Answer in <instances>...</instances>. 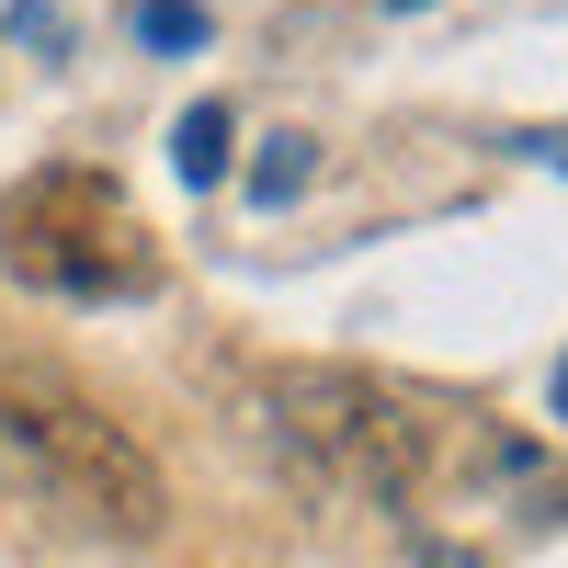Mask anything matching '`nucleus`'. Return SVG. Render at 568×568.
<instances>
[{"instance_id": "5", "label": "nucleus", "mask_w": 568, "mask_h": 568, "mask_svg": "<svg viewBox=\"0 0 568 568\" xmlns=\"http://www.w3.org/2000/svg\"><path fill=\"white\" fill-rule=\"evenodd\" d=\"M296 182H307V136H273V160L251 171V194H262V205H284Z\"/></svg>"}, {"instance_id": "2", "label": "nucleus", "mask_w": 568, "mask_h": 568, "mask_svg": "<svg viewBox=\"0 0 568 568\" xmlns=\"http://www.w3.org/2000/svg\"><path fill=\"white\" fill-rule=\"evenodd\" d=\"M262 409H273V444L296 466H318L329 489H353L375 511H398L433 478V420H420V398L375 387L364 364H284L262 387Z\"/></svg>"}, {"instance_id": "8", "label": "nucleus", "mask_w": 568, "mask_h": 568, "mask_svg": "<svg viewBox=\"0 0 568 568\" xmlns=\"http://www.w3.org/2000/svg\"><path fill=\"white\" fill-rule=\"evenodd\" d=\"M398 12H409V0H398Z\"/></svg>"}, {"instance_id": "1", "label": "nucleus", "mask_w": 568, "mask_h": 568, "mask_svg": "<svg viewBox=\"0 0 568 568\" xmlns=\"http://www.w3.org/2000/svg\"><path fill=\"white\" fill-rule=\"evenodd\" d=\"M0 478L34 511H58L80 535H114V546H149L171 524V489H160L149 444L45 364H0Z\"/></svg>"}, {"instance_id": "4", "label": "nucleus", "mask_w": 568, "mask_h": 568, "mask_svg": "<svg viewBox=\"0 0 568 568\" xmlns=\"http://www.w3.org/2000/svg\"><path fill=\"white\" fill-rule=\"evenodd\" d=\"M171 171L194 182V194H205V182H227V103H194V114L171 125Z\"/></svg>"}, {"instance_id": "7", "label": "nucleus", "mask_w": 568, "mask_h": 568, "mask_svg": "<svg viewBox=\"0 0 568 568\" xmlns=\"http://www.w3.org/2000/svg\"><path fill=\"white\" fill-rule=\"evenodd\" d=\"M557 398H568V375H557Z\"/></svg>"}, {"instance_id": "6", "label": "nucleus", "mask_w": 568, "mask_h": 568, "mask_svg": "<svg viewBox=\"0 0 568 568\" xmlns=\"http://www.w3.org/2000/svg\"><path fill=\"white\" fill-rule=\"evenodd\" d=\"M136 34H149V45H205V12H194V0H149Z\"/></svg>"}, {"instance_id": "3", "label": "nucleus", "mask_w": 568, "mask_h": 568, "mask_svg": "<svg viewBox=\"0 0 568 568\" xmlns=\"http://www.w3.org/2000/svg\"><path fill=\"white\" fill-rule=\"evenodd\" d=\"M0 273L34 284V296H149V227H136V205L114 194V171H23L12 194H0Z\"/></svg>"}]
</instances>
